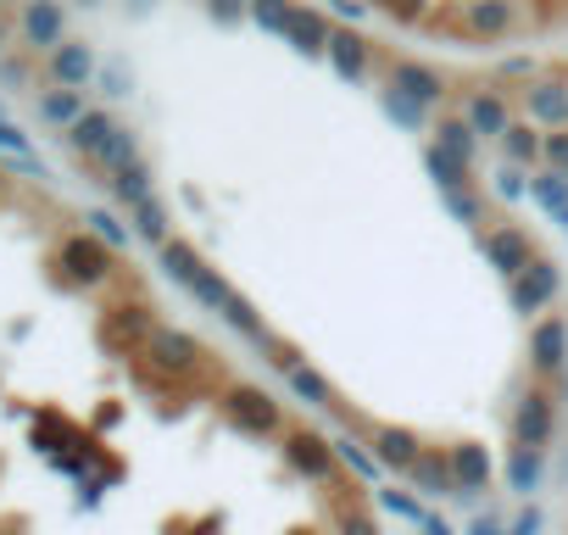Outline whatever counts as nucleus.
I'll return each mask as SVG.
<instances>
[{"label": "nucleus", "mask_w": 568, "mask_h": 535, "mask_svg": "<svg viewBox=\"0 0 568 535\" xmlns=\"http://www.w3.org/2000/svg\"><path fill=\"white\" fill-rule=\"evenodd\" d=\"M463 118L479 129V140H501V134H507V123H513V101H507V90L479 84V90H468V95H463Z\"/></svg>", "instance_id": "dca6fc26"}, {"label": "nucleus", "mask_w": 568, "mask_h": 535, "mask_svg": "<svg viewBox=\"0 0 568 535\" xmlns=\"http://www.w3.org/2000/svg\"><path fill=\"white\" fill-rule=\"evenodd\" d=\"M34 112H40L45 129H62V134H68V129L90 112V101H84V90H73V84H51V90H40Z\"/></svg>", "instance_id": "412c9836"}, {"label": "nucleus", "mask_w": 568, "mask_h": 535, "mask_svg": "<svg viewBox=\"0 0 568 535\" xmlns=\"http://www.w3.org/2000/svg\"><path fill=\"white\" fill-rule=\"evenodd\" d=\"M496 73H501V79H518V84H529V79H540V73H535V62H529V57H507V62H501V68H496Z\"/></svg>", "instance_id": "603ef678"}, {"label": "nucleus", "mask_w": 568, "mask_h": 535, "mask_svg": "<svg viewBox=\"0 0 568 535\" xmlns=\"http://www.w3.org/2000/svg\"><path fill=\"white\" fill-rule=\"evenodd\" d=\"M540 168L568 173V129H546V140H540Z\"/></svg>", "instance_id": "a18cd8bd"}, {"label": "nucleus", "mask_w": 568, "mask_h": 535, "mask_svg": "<svg viewBox=\"0 0 568 535\" xmlns=\"http://www.w3.org/2000/svg\"><path fill=\"white\" fill-rule=\"evenodd\" d=\"M0 118H7V112H0Z\"/></svg>", "instance_id": "052dcab7"}, {"label": "nucleus", "mask_w": 568, "mask_h": 535, "mask_svg": "<svg viewBox=\"0 0 568 535\" xmlns=\"http://www.w3.org/2000/svg\"><path fill=\"white\" fill-rule=\"evenodd\" d=\"M424 29H440V34H452V40H468V46H496V40H507L513 29H518V7L513 0H452L446 12H435Z\"/></svg>", "instance_id": "7ed1b4c3"}, {"label": "nucleus", "mask_w": 568, "mask_h": 535, "mask_svg": "<svg viewBox=\"0 0 568 535\" xmlns=\"http://www.w3.org/2000/svg\"><path fill=\"white\" fill-rule=\"evenodd\" d=\"M551 435H557V402H551V391L529 385L513 407V441L518 446H551Z\"/></svg>", "instance_id": "f8f14e48"}, {"label": "nucleus", "mask_w": 568, "mask_h": 535, "mask_svg": "<svg viewBox=\"0 0 568 535\" xmlns=\"http://www.w3.org/2000/svg\"><path fill=\"white\" fill-rule=\"evenodd\" d=\"M540 474H546V446H518V441H513V457H507V491L529 496V491H540Z\"/></svg>", "instance_id": "c756f323"}, {"label": "nucleus", "mask_w": 568, "mask_h": 535, "mask_svg": "<svg viewBox=\"0 0 568 535\" xmlns=\"http://www.w3.org/2000/svg\"><path fill=\"white\" fill-rule=\"evenodd\" d=\"M156 256H162V274H168L173 285H184V291L206 274V256H201L190 240H179V234H173V240H162V245H156Z\"/></svg>", "instance_id": "b1692460"}, {"label": "nucleus", "mask_w": 568, "mask_h": 535, "mask_svg": "<svg viewBox=\"0 0 568 535\" xmlns=\"http://www.w3.org/2000/svg\"><path fill=\"white\" fill-rule=\"evenodd\" d=\"M368 446H374V457H379L385 474H407L429 441H424L418 430H407V424H374V430H368Z\"/></svg>", "instance_id": "ddd939ff"}, {"label": "nucleus", "mask_w": 568, "mask_h": 535, "mask_svg": "<svg viewBox=\"0 0 568 535\" xmlns=\"http://www.w3.org/2000/svg\"><path fill=\"white\" fill-rule=\"evenodd\" d=\"M557 291H562V268L535 251L529 268H518V274L507 280V307H513L518 319H529V313H546V307L557 302Z\"/></svg>", "instance_id": "423d86ee"}, {"label": "nucleus", "mask_w": 568, "mask_h": 535, "mask_svg": "<svg viewBox=\"0 0 568 535\" xmlns=\"http://www.w3.org/2000/svg\"><path fill=\"white\" fill-rule=\"evenodd\" d=\"M40 62H45V84H73V90H90L95 73H101L95 46H84V40H73V34H68L57 51H45Z\"/></svg>", "instance_id": "9b49d317"}, {"label": "nucleus", "mask_w": 568, "mask_h": 535, "mask_svg": "<svg viewBox=\"0 0 568 535\" xmlns=\"http://www.w3.org/2000/svg\"><path fill=\"white\" fill-rule=\"evenodd\" d=\"M335 452H341V468H346V474H357L363 485H374V480L385 474V468H379V457H374V446H363V441H352V435H341V441H335Z\"/></svg>", "instance_id": "f704fd0d"}, {"label": "nucleus", "mask_w": 568, "mask_h": 535, "mask_svg": "<svg viewBox=\"0 0 568 535\" xmlns=\"http://www.w3.org/2000/svg\"><path fill=\"white\" fill-rule=\"evenodd\" d=\"M407 485H413L418 496H457V468H452V452L424 446V452H418V463L407 468Z\"/></svg>", "instance_id": "aec40b11"}, {"label": "nucleus", "mask_w": 568, "mask_h": 535, "mask_svg": "<svg viewBox=\"0 0 568 535\" xmlns=\"http://www.w3.org/2000/svg\"><path fill=\"white\" fill-rule=\"evenodd\" d=\"M429 134H435V145H446L452 157H463V162L474 168V157H479V129H474L463 112H440V118L429 123Z\"/></svg>", "instance_id": "393cba45"}, {"label": "nucleus", "mask_w": 568, "mask_h": 535, "mask_svg": "<svg viewBox=\"0 0 568 535\" xmlns=\"http://www.w3.org/2000/svg\"><path fill=\"white\" fill-rule=\"evenodd\" d=\"M12 40H18V18H12V12H0V57L12 51Z\"/></svg>", "instance_id": "864d4df0"}, {"label": "nucleus", "mask_w": 568, "mask_h": 535, "mask_svg": "<svg viewBox=\"0 0 568 535\" xmlns=\"http://www.w3.org/2000/svg\"><path fill=\"white\" fill-rule=\"evenodd\" d=\"M68 40V0H18V46L45 57Z\"/></svg>", "instance_id": "0eeeda50"}, {"label": "nucleus", "mask_w": 568, "mask_h": 535, "mask_svg": "<svg viewBox=\"0 0 568 535\" xmlns=\"http://www.w3.org/2000/svg\"><path fill=\"white\" fill-rule=\"evenodd\" d=\"M23 151H29V134L12 118H0V157H23Z\"/></svg>", "instance_id": "09e8293b"}, {"label": "nucleus", "mask_w": 568, "mask_h": 535, "mask_svg": "<svg viewBox=\"0 0 568 535\" xmlns=\"http://www.w3.org/2000/svg\"><path fill=\"white\" fill-rule=\"evenodd\" d=\"M262 352H273V369H278V374H291V369L302 363V352H296L291 341H278V335H267V341H262Z\"/></svg>", "instance_id": "de8ad7c7"}, {"label": "nucleus", "mask_w": 568, "mask_h": 535, "mask_svg": "<svg viewBox=\"0 0 568 535\" xmlns=\"http://www.w3.org/2000/svg\"><path fill=\"white\" fill-rule=\"evenodd\" d=\"M540 140H546V129H535L529 118H513L507 134H501L496 145H501L507 162H518V168H540Z\"/></svg>", "instance_id": "cd10ccee"}, {"label": "nucleus", "mask_w": 568, "mask_h": 535, "mask_svg": "<svg viewBox=\"0 0 568 535\" xmlns=\"http://www.w3.org/2000/svg\"><path fill=\"white\" fill-rule=\"evenodd\" d=\"M29 73H34V62H29V57H12V51L0 57V79H7V84H23Z\"/></svg>", "instance_id": "3c124183"}, {"label": "nucleus", "mask_w": 568, "mask_h": 535, "mask_svg": "<svg viewBox=\"0 0 568 535\" xmlns=\"http://www.w3.org/2000/svg\"><path fill=\"white\" fill-rule=\"evenodd\" d=\"M129 223H134V240H145V245L173 240V212H168L162 195H145L140 206H129Z\"/></svg>", "instance_id": "c85d7f7f"}, {"label": "nucleus", "mask_w": 568, "mask_h": 535, "mask_svg": "<svg viewBox=\"0 0 568 535\" xmlns=\"http://www.w3.org/2000/svg\"><path fill=\"white\" fill-rule=\"evenodd\" d=\"M73 7H84V12H95V7H106V0H73Z\"/></svg>", "instance_id": "4d7b16f0"}, {"label": "nucleus", "mask_w": 568, "mask_h": 535, "mask_svg": "<svg viewBox=\"0 0 568 535\" xmlns=\"http://www.w3.org/2000/svg\"><path fill=\"white\" fill-rule=\"evenodd\" d=\"M284 380H291V391L307 402V407H335L341 413V396H335V385L318 374V369H307V363H296L291 374H284Z\"/></svg>", "instance_id": "2f4dec72"}, {"label": "nucleus", "mask_w": 568, "mask_h": 535, "mask_svg": "<svg viewBox=\"0 0 568 535\" xmlns=\"http://www.w3.org/2000/svg\"><path fill=\"white\" fill-rule=\"evenodd\" d=\"M291 18H296V0H251V23H256L262 34H278V40H284Z\"/></svg>", "instance_id": "e433bc0d"}, {"label": "nucleus", "mask_w": 568, "mask_h": 535, "mask_svg": "<svg viewBox=\"0 0 568 535\" xmlns=\"http://www.w3.org/2000/svg\"><path fill=\"white\" fill-rule=\"evenodd\" d=\"M468 535H507V529H501V524H496L490 513H479V518L468 524Z\"/></svg>", "instance_id": "5fc2aeb1"}, {"label": "nucleus", "mask_w": 568, "mask_h": 535, "mask_svg": "<svg viewBox=\"0 0 568 535\" xmlns=\"http://www.w3.org/2000/svg\"><path fill=\"white\" fill-rule=\"evenodd\" d=\"M206 7V18L217 23V29H240V23H251V0H201Z\"/></svg>", "instance_id": "79ce46f5"}, {"label": "nucleus", "mask_w": 568, "mask_h": 535, "mask_svg": "<svg viewBox=\"0 0 568 535\" xmlns=\"http://www.w3.org/2000/svg\"><path fill=\"white\" fill-rule=\"evenodd\" d=\"M134 357H140V374L145 380H168V385H190V380H201L212 369L206 346L195 335H184V330H168V324H156Z\"/></svg>", "instance_id": "f03ea898"}, {"label": "nucleus", "mask_w": 568, "mask_h": 535, "mask_svg": "<svg viewBox=\"0 0 568 535\" xmlns=\"http://www.w3.org/2000/svg\"><path fill=\"white\" fill-rule=\"evenodd\" d=\"M278 441H284V463H291V474H302V480H313V485H329V480L341 474V452H335L329 435L296 424V430H284Z\"/></svg>", "instance_id": "39448f33"}, {"label": "nucleus", "mask_w": 568, "mask_h": 535, "mask_svg": "<svg viewBox=\"0 0 568 535\" xmlns=\"http://www.w3.org/2000/svg\"><path fill=\"white\" fill-rule=\"evenodd\" d=\"M329 34H335V23L318 7H302L296 0V18H291V29H284V46H291L296 57H307V62H324L329 57Z\"/></svg>", "instance_id": "a211bd4d"}, {"label": "nucleus", "mask_w": 568, "mask_h": 535, "mask_svg": "<svg viewBox=\"0 0 568 535\" xmlns=\"http://www.w3.org/2000/svg\"><path fill=\"white\" fill-rule=\"evenodd\" d=\"M440 201H446V212H452L457 223H468V229H479V223H485V206H479V195H474V190H446Z\"/></svg>", "instance_id": "a19ab883"}, {"label": "nucleus", "mask_w": 568, "mask_h": 535, "mask_svg": "<svg viewBox=\"0 0 568 535\" xmlns=\"http://www.w3.org/2000/svg\"><path fill=\"white\" fill-rule=\"evenodd\" d=\"M424 173L435 179L440 195H446V190H474V168H468L463 157H452L446 145H435V140L424 145Z\"/></svg>", "instance_id": "a878e982"}, {"label": "nucleus", "mask_w": 568, "mask_h": 535, "mask_svg": "<svg viewBox=\"0 0 568 535\" xmlns=\"http://www.w3.org/2000/svg\"><path fill=\"white\" fill-rule=\"evenodd\" d=\"M518 107L535 129H568V79H529Z\"/></svg>", "instance_id": "2eb2a0df"}, {"label": "nucleus", "mask_w": 568, "mask_h": 535, "mask_svg": "<svg viewBox=\"0 0 568 535\" xmlns=\"http://www.w3.org/2000/svg\"><path fill=\"white\" fill-rule=\"evenodd\" d=\"M151 330H156V319H151L145 302H112V307L101 313V346L118 352V357H134Z\"/></svg>", "instance_id": "1a4fd4ad"}, {"label": "nucleus", "mask_w": 568, "mask_h": 535, "mask_svg": "<svg viewBox=\"0 0 568 535\" xmlns=\"http://www.w3.org/2000/svg\"><path fill=\"white\" fill-rule=\"evenodd\" d=\"M217 319H223L229 330H240L245 341H256V346H262V341L273 335V330L262 324V313H256V307H251V302H245L240 291H229V296H223V307H217Z\"/></svg>", "instance_id": "7c9ffc66"}, {"label": "nucleus", "mask_w": 568, "mask_h": 535, "mask_svg": "<svg viewBox=\"0 0 568 535\" xmlns=\"http://www.w3.org/2000/svg\"><path fill=\"white\" fill-rule=\"evenodd\" d=\"M540 529H546V513H540V507H524V513L507 524V535H540Z\"/></svg>", "instance_id": "8fccbe9b"}, {"label": "nucleus", "mask_w": 568, "mask_h": 535, "mask_svg": "<svg viewBox=\"0 0 568 535\" xmlns=\"http://www.w3.org/2000/svg\"><path fill=\"white\" fill-rule=\"evenodd\" d=\"M529 369L546 374V380H557V374L568 369V319L546 313V319L529 330Z\"/></svg>", "instance_id": "4468645a"}, {"label": "nucleus", "mask_w": 568, "mask_h": 535, "mask_svg": "<svg viewBox=\"0 0 568 535\" xmlns=\"http://www.w3.org/2000/svg\"><path fill=\"white\" fill-rule=\"evenodd\" d=\"M12 7H18V0H0V12H12Z\"/></svg>", "instance_id": "13d9d810"}, {"label": "nucleus", "mask_w": 568, "mask_h": 535, "mask_svg": "<svg viewBox=\"0 0 568 535\" xmlns=\"http://www.w3.org/2000/svg\"><path fill=\"white\" fill-rule=\"evenodd\" d=\"M385 84L402 90V95H413V101L429 107V112L446 107V73H440L435 62H424V57H390V62H385Z\"/></svg>", "instance_id": "6e6552de"}, {"label": "nucleus", "mask_w": 568, "mask_h": 535, "mask_svg": "<svg viewBox=\"0 0 568 535\" xmlns=\"http://www.w3.org/2000/svg\"><path fill=\"white\" fill-rule=\"evenodd\" d=\"M229 291H234V285H229V280H223V274H217V268H206V274H201V280H195V285H190V296H195V302H201V307H212V313H217V307H223V296H229Z\"/></svg>", "instance_id": "37998d69"}, {"label": "nucleus", "mask_w": 568, "mask_h": 535, "mask_svg": "<svg viewBox=\"0 0 568 535\" xmlns=\"http://www.w3.org/2000/svg\"><path fill=\"white\" fill-rule=\"evenodd\" d=\"M84 229H95V234H101L106 245H118V251L134 240V223H118L106 206H90V212H84Z\"/></svg>", "instance_id": "ea45409f"}, {"label": "nucleus", "mask_w": 568, "mask_h": 535, "mask_svg": "<svg viewBox=\"0 0 568 535\" xmlns=\"http://www.w3.org/2000/svg\"><path fill=\"white\" fill-rule=\"evenodd\" d=\"M379 107H385V118H390V123H402V129H413V134L435 123V112H429V107H418L413 95H402V90H390V84L379 90Z\"/></svg>", "instance_id": "72a5a7b5"}, {"label": "nucleus", "mask_w": 568, "mask_h": 535, "mask_svg": "<svg viewBox=\"0 0 568 535\" xmlns=\"http://www.w3.org/2000/svg\"><path fill=\"white\" fill-rule=\"evenodd\" d=\"M368 7L385 12L390 23H402V29H424L435 18V0H368Z\"/></svg>", "instance_id": "c9c22d12"}, {"label": "nucleus", "mask_w": 568, "mask_h": 535, "mask_svg": "<svg viewBox=\"0 0 568 535\" xmlns=\"http://www.w3.org/2000/svg\"><path fill=\"white\" fill-rule=\"evenodd\" d=\"M95 84H101V95L106 101H129L134 95V73H129V62H101V73H95Z\"/></svg>", "instance_id": "58836bf2"}, {"label": "nucleus", "mask_w": 568, "mask_h": 535, "mask_svg": "<svg viewBox=\"0 0 568 535\" xmlns=\"http://www.w3.org/2000/svg\"><path fill=\"white\" fill-rule=\"evenodd\" d=\"M112 129H118V118H112L106 107H90V112H84V118H79V123H73L62 140H68V151H73V157L95 162V151L106 145V134H112Z\"/></svg>", "instance_id": "4be33fe9"}, {"label": "nucleus", "mask_w": 568, "mask_h": 535, "mask_svg": "<svg viewBox=\"0 0 568 535\" xmlns=\"http://www.w3.org/2000/svg\"><path fill=\"white\" fill-rule=\"evenodd\" d=\"M51 262H57V285H68V291H101L118 280V245H106L95 229L62 234Z\"/></svg>", "instance_id": "f257e3e1"}, {"label": "nucleus", "mask_w": 568, "mask_h": 535, "mask_svg": "<svg viewBox=\"0 0 568 535\" xmlns=\"http://www.w3.org/2000/svg\"><path fill=\"white\" fill-rule=\"evenodd\" d=\"M324 62L335 68V79L363 84V79L374 73V40H363L357 29H335V34H329V57H324Z\"/></svg>", "instance_id": "f3484780"}, {"label": "nucleus", "mask_w": 568, "mask_h": 535, "mask_svg": "<svg viewBox=\"0 0 568 535\" xmlns=\"http://www.w3.org/2000/svg\"><path fill=\"white\" fill-rule=\"evenodd\" d=\"M134 157H140V134L118 123V129L106 134V145L95 151V162H90V168H95V173L106 179V173H118V168H123V162H134Z\"/></svg>", "instance_id": "473e14b6"}, {"label": "nucleus", "mask_w": 568, "mask_h": 535, "mask_svg": "<svg viewBox=\"0 0 568 535\" xmlns=\"http://www.w3.org/2000/svg\"><path fill=\"white\" fill-rule=\"evenodd\" d=\"M379 507L385 513H396V518H413V524H424L429 513H424V502H418V491H379Z\"/></svg>", "instance_id": "c03bdc74"}, {"label": "nucleus", "mask_w": 568, "mask_h": 535, "mask_svg": "<svg viewBox=\"0 0 568 535\" xmlns=\"http://www.w3.org/2000/svg\"><path fill=\"white\" fill-rule=\"evenodd\" d=\"M446 452H452V468H457V496H479V491H490L496 463H490V452H485L479 441H452Z\"/></svg>", "instance_id": "6ab92c4d"}, {"label": "nucleus", "mask_w": 568, "mask_h": 535, "mask_svg": "<svg viewBox=\"0 0 568 535\" xmlns=\"http://www.w3.org/2000/svg\"><path fill=\"white\" fill-rule=\"evenodd\" d=\"M335 535H379V524L363 507H335Z\"/></svg>", "instance_id": "49530a36"}, {"label": "nucleus", "mask_w": 568, "mask_h": 535, "mask_svg": "<svg viewBox=\"0 0 568 535\" xmlns=\"http://www.w3.org/2000/svg\"><path fill=\"white\" fill-rule=\"evenodd\" d=\"M424 535H457V529H452L446 518H435V513H429V518H424Z\"/></svg>", "instance_id": "6e6d98bb"}, {"label": "nucleus", "mask_w": 568, "mask_h": 535, "mask_svg": "<svg viewBox=\"0 0 568 535\" xmlns=\"http://www.w3.org/2000/svg\"><path fill=\"white\" fill-rule=\"evenodd\" d=\"M529 173H535V168L501 162V168L490 173V195H501V201H524V195H529Z\"/></svg>", "instance_id": "4c0bfd02"}, {"label": "nucleus", "mask_w": 568, "mask_h": 535, "mask_svg": "<svg viewBox=\"0 0 568 535\" xmlns=\"http://www.w3.org/2000/svg\"><path fill=\"white\" fill-rule=\"evenodd\" d=\"M106 190H112L118 206H140L145 195H156V173H151L145 157H134V162H123L118 173H106Z\"/></svg>", "instance_id": "5701e85b"}, {"label": "nucleus", "mask_w": 568, "mask_h": 535, "mask_svg": "<svg viewBox=\"0 0 568 535\" xmlns=\"http://www.w3.org/2000/svg\"><path fill=\"white\" fill-rule=\"evenodd\" d=\"M529 201H535L540 212H551V218L568 229V173H557V168H535V173H529Z\"/></svg>", "instance_id": "bb28decb"}, {"label": "nucleus", "mask_w": 568, "mask_h": 535, "mask_svg": "<svg viewBox=\"0 0 568 535\" xmlns=\"http://www.w3.org/2000/svg\"><path fill=\"white\" fill-rule=\"evenodd\" d=\"M479 251H485V262L496 268L501 280H513L518 268H529L535 240H529L524 223H490V229H479Z\"/></svg>", "instance_id": "9d476101"}, {"label": "nucleus", "mask_w": 568, "mask_h": 535, "mask_svg": "<svg viewBox=\"0 0 568 535\" xmlns=\"http://www.w3.org/2000/svg\"><path fill=\"white\" fill-rule=\"evenodd\" d=\"M0 195H7V173H0Z\"/></svg>", "instance_id": "bf43d9fd"}, {"label": "nucleus", "mask_w": 568, "mask_h": 535, "mask_svg": "<svg viewBox=\"0 0 568 535\" xmlns=\"http://www.w3.org/2000/svg\"><path fill=\"white\" fill-rule=\"evenodd\" d=\"M223 418H229V430H240L251 441L284 435V413H278V402L262 385H229L223 391Z\"/></svg>", "instance_id": "20e7f679"}]
</instances>
